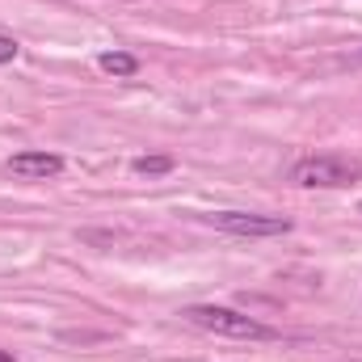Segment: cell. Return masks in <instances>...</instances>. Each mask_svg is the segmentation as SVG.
<instances>
[{
	"mask_svg": "<svg viewBox=\"0 0 362 362\" xmlns=\"http://www.w3.org/2000/svg\"><path fill=\"white\" fill-rule=\"evenodd\" d=\"M291 181L303 189H341V185L362 181V165L341 152H316V156H303L291 165Z\"/></svg>",
	"mask_w": 362,
	"mask_h": 362,
	"instance_id": "cell-2",
	"label": "cell"
},
{
	"mask_svg": "<svg viewBox=\"0 0 362 362\" xmlns=\"http://www.w3.org/2000/svg\"><path fill=\"white\" fill-rule=\"evenodd\" d=\"M0 362H13V354H8V350H0Z\"/></svg>",
	"mask_w": 362,
	"mask_h": 362,
	"instance_id": "cell-8",
	"label": "cell"
},
{
	"mask_svg": "<svg viewBox=\"0 0 362 362\" xmlns=\"http://www.w3.org/2000/svg\"><path fill=\"white\" fill-rule=\"evenodd\" d=\"M173 169H177L173 156H135V160H131V173H139V177H165V173H173Z\"/></svg>",
	"mask_w": 362,
	"mask_h": 362,
	"instance_id": "cell-6",
	"label": "cell"
},
{
	"mask_svg": "<svg viewBox=\"0 0 362 362\" xmlns=\"http://www.w3.org/2000/svg\"><path fill=\"white\" fill-rule=\"evenodd\" d=\"M181 316L189 325L215 333V337H240V341H274L278 337L270 325H262V320H253V316H245L236 308H223V303H189Z\"/></svg>",
	"mask_w": 362,
	"mask_h": 362,
	"instance_id": "cell-1",
	"label": "cell"
},
{
	"mask_svg": "<svg viewBox=\"0 0 362 362\" xmlns=\"http://www.w3.org/2000/svg\"><path fill=\"white\" fill-rule=\"evenodd\" d=\"M8 173L25 181H47L64 173V156L59 152H47V148H30V152H17L8 156Z\"/></svg>",
	"mask_w": 362,
	"mask_h": 362,
	"instance_id": "cell-4",
	"label": "cell"
},
{
	"mask_svg": "<svg viewBox=\"0 0 362 362\" xmlns=\"http://www.w3.org/2000/svg\"><path fill=\"white\" fill-rule=\"evenodd\" d=\"M206 223L219 228V232H228V236H249V240L286 236L291 232V219L286 215H257V211H211Z\"/></svg>",
	"mask_w": 362,
	"mask_h": 362,
	"instance_id": "cell-3",
	"label": "cell"
},
{
	"mask_svg": "<svg viewBox=\"0 0 362 362\" xmlns=\"http://www.w3.org/2000/svg\"><path fill=\"white\" fill-rule=\"evenodd\" d=\"M17 55H21V47H17V38H13V34H4V30H0V64H13V59H17Z\"/></svg>",
	"mask_w": 362,
	"mask_h": 362,
	"instance_id": "cell-7",
	"label": "cell"
},
{
	"mask_svg": "<svg viewBox=\"0 0 362 362\" xmlns=\"http://www.w3.org/2000/svg\"><path fill=\"white\" fill-rule=\"evenodd\" d=\"M97 68L110 72V76H118V81H131L139 72V55H131V51H101L97 55Z\"/></svg>",
	"mask_w": 362,
	"mask_h": 362,
	"instance_id": "cell-5",
	"label": "cell"
}]
</instances>
